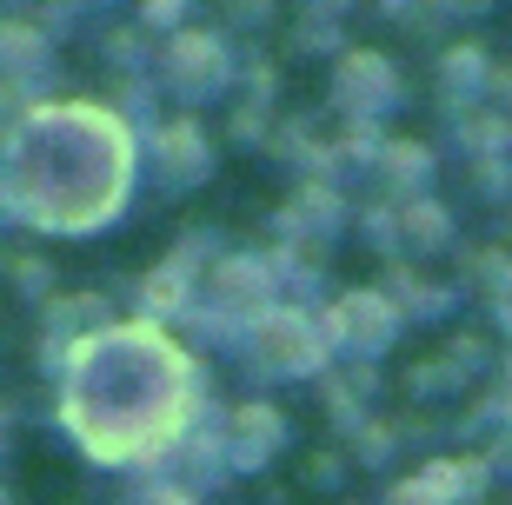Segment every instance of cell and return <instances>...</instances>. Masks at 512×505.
Returning <instances> with one entry per match:
<instances>
[{
    "instance_id": "6da1fadb",
    "label": "cell",
    "mask_w": 512,
    "mask_h": 505,
    "mask_svg": "<svg viewBox=\"0 0 512 505\" xmlns=\"http://www.w3.org/2000/svg\"><path fill=\"white\" fill-rule=\"evenodd\" d=\"M127 133L94 107H40L7 147V200L34 226H80L107 220L127 193Z\"/></svg>"
},
{
    "instance_id": "7a4b0ae2",
    "label": "cell",
    "mask_w": 512,
    "mask_h": 505,
    "mask_svg": "<svg viewBox=\"0 0 512 505\" xmlns=\"http://www.w3.org/2000/svg\"><path fill=\"white\" fill-rule=\"evenodd\" d=\"M187 406V359L153 333H100L80 346L67 379V419L100 459L167 439Z\"/></svg>"
}]
</instances>
